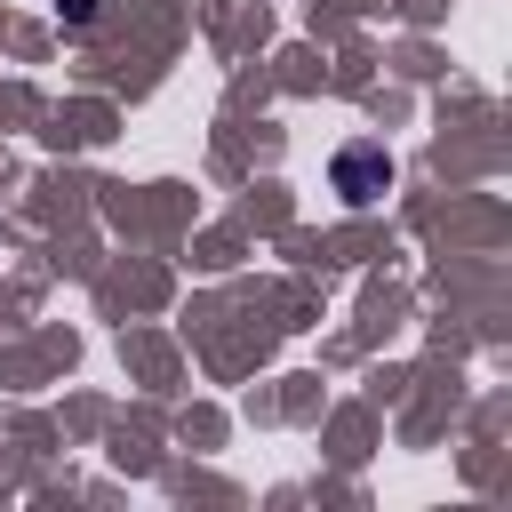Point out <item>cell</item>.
<instances>
[{
    "label": "cell",
    "mask_w": 512,
    "mask_h": 512,
    "mask_svg": "<svg viewBox=\"0 0 512 512\" xmlns=\"http://www.w3.org/2000/svg\"><path fill=\"white\" fill-rule=\"evenodd\" d=\"M384 184H392V152H384V144H344V152H336V192H344L352 208H376Z\"/></svg>",
    "instance_id": "obj_1"
},
{
    "label": "cell",
    "mask_w": 512,
    "mask_h": 512,
    "mask_svg": "<svg viewBox=\"0 0 512 512\" xmlns=\"http://www.w3.org/2000/svg\"><path fill=\"white\" fill-rule=\"evenodd\" d=\"M56 8H64V24H88L96 16V0H56Z\"/></svg>",
    "instance_id": "obj_2"
}]
</instances>
